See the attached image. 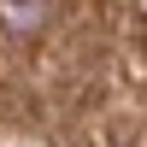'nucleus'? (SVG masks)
Returning <instances> with one entry per match:
<instances>
[{
  "label": "nucleus",
  "mask_w": 147,
  "mask_h": 147,
  "mask_svg": "<svg viewBox=\"0 0 147 147\" xmlns=\"http://www.w3.org/2000/svg\"><path fill=\"white\" fill-rule=\"evenodd\" d=\"M47 24V0H0V30L6 35H35Z\"/></svg>",
  "instance_id": "1"
}]
</instances>
